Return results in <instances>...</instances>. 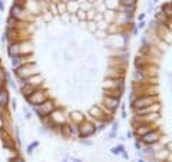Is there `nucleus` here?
Masks as SVG:
<instances>
[{
    "label": "nucleus",
    "instance_id": "nucleus-1",
    "mask_svg": "<svg viewBox=\"0 0 172 162\" xmlns=\"http://www.w3.org/2000/svg\"><path fill=\"white\" fill-rule=\"evenodd\" d=\"M53 109H55L53 103H52L50 100H44L43 103H40V108H36V112H38V115H39L40 118H44V116H47L49 113H52Z\"/></svg>",
    "mask_w": 172,
    "mask_h": 162
},
{
    "label": "nucleus",
    "instance_id": "nucleus-2",
    "mask_svg": "<svg viewBox=\"0 0 172 162\" xmlns=\"http://www.w3.org/2000/svg\"><path fill=\"white\" fill-rule=\"evenodd\" d=\"M27 100L32 103V105H40V103H43L44 100H46V96H44V93L43 92H35V93H32L30 96H27Z\"/></svg>",
    "mask_w": 172,
    "mask_h": 162
},
{
    "label": "nucleus",
    "instance_id": "nucleus-3",
    "mask_svg": "<svg viewBox=\"0 0 172 162\" xmlns=\"http://www.w3.org/2000/svg\"><path fill=\"white\" fill-rule=\"evenodd\" d=\"M96 131V128L90 123V122H82V125H81V128H79V132H81V135L82 136H89V135H92L93 132Z\"/></svg>",
    "mask_w": 172,
    "mask_h": 162
},
{
    "label": "nucleus",
    "instance_id": "nucleus-4",
    "mask_svg": "<svg viewBox=\"0 0 172 162\" xmlns=\"http://www.w3.org/2000/svg\"><path fill=\"white\" fill-rule=\"evenodd\" d=\"M154 102V98H139L136 102H135V108L136 109H141V108H148L151 106Z\"/></svg>",
    "mask_w": 172,
    "mask_h": 162
},
{
    "label": "nucleus",
    "instance_id": "nucleus-5",
    "mask_svg": "<svg viewBox=\"0 0 172 162\" xmlns=\"http://www.w3.org/2000/svg\"><path fill=\"white\" fill-rule=\"evenodd\" d=\"M158 133H155V132H149V133H145L143 136H142V142H145V144H148V145H151V144H155L156 141H158Z\"/></svg>",
    "mask_w": 172,
    "mask_h": 162
},
{
    "label": "nucleus",
    "instance_id": "nucleus-6",
    "mask_svg": "<svg viewBox=\"0 0 172 162\" xmlns=\"http://www.w3.org/2000/svg\"><path fill=\"white\" fill-rule=\"evenodd\" d=\"M35 92H36V86H33V85H29V83H27V85H25V86L22 87V93H23L26 98L30 96V95L35 93Z\"/></svg>",
    "mask_w": 172,
    "mask_h": 162
},
{
    "label": "nucleus",
    "instance_id": "nucleus-7",
    "mask_svg": "<svg viewBox=\"0 0 172 162\" xmlns=\"http://www.w3.org/2000/svg\"><path fill=\"white\" fill-rule=\"evenodd\" d=\"M106 106L111 109V111H115L116 108H118V99H115V98H112V96H109V98H106Z\"/></svg>",
    "mask_w": 172,
    "mask_h": 162
},
{
    "label": "nucleus",
    "instance_id": "nucleus-8",
    "mask_svg": "<svg viewBox=\"0 0 172 162\" xmlns=\"http://www.w3.org/2000/svg\"><path fill=\"white\" fill-rule=\"evenodd\" d=\"M90 115L95 116V118H98V119H102V118H103V113H102V111H100L98 106H95V108L90 109Z\"/></svg>",
    "mask_w": 172,
    "mask_h": 162
},
{
    "label": "nucleus",
    "instance_id": "nucleus-9",
    "mask_svg": "<svg viewBox=\"0 0 172 162\" xmlns=\"http://www.w3.org/2000/svg\"><path fill=\"white\" fill-rule=\"evenodd\" d=\"M9 53H10L12 56L19 55V53H20V44H12V46L9 47Z\"/></svg>",
    "mask_w": 172,
    "mask_h": 162
},
{
    "label": "nucleus",
    "instance_id": "nucleus-10",
    "mask_svg": "<svg viewBox=\"0 0 172 162\" xmlns=\"http://www.w3.org/2000/svg\"><path fill=\"white\" fill-rule=\"evenodd\" d=\"M7 99H9V96H7V92H0V106H6V103H7Z\"/></svg>",
    "mask_w": 172,
    "mask_h": 162
},
{
    "label": "nucleus",
    "instance_id": "nucleus-11",
    "mask_svg": "<svg viewBox=\"0 0 172 162\" xmlns=\"http://www.w3.org/2000/svg\"><path fill=\"white\" fill-rule=\"evenodd\" d=\"M125 151V148H124V145H118V146H115L113 149H112V154H115V155H118V154H121V152H124Z\"/></svg>",
    "mask_w": 172,
    "mask_h": 162
},
{
    "label": "nucleus",
    "instance_id": "nucleus-12",
    "mask_svg": "<svg viewBox=\"0 0 172 162\" xmlns=\"http://www.w3.org/2000/svg\"><path fill=\"white\" fill-rule=\"evenodd\" d=\"M135 1H136V0H121V3H122L124 6H126V7H133Z\"/></svg>",
    "mask_w": 172,
    "mask_h": 162
},
{
    "label": "nucleus",
    "instance_id": "nucleus-13",
    "mask_svg": "<svg viewBox=\"0 0 172 162\" xmlns=\"http://www.w3.org/2000/svg\"><path fill=\"white\" fill-rule=\"evenodd\" d=\"M38 145H39V142H33V144H30V145L27 146V152H29V154H32V152H33V149H35Z\"/></svg>",
    "mask_w": 172,
    "mask_h": 162
},
{
    "label": "nucleus",
    "instance_id": "nucleus-14",
    "mask_svg": "<svg viewBox=\"0 0 172 162\" xmlns=\"http://www.w3.org/2000/svg\"><path fill=\"white\" fill-rule=\"evenodd\" d=\"M164 10L167 12L165 14H168V16H171L172 12H171V3H168V4H164Z\"/></svg>",
    "mask_w": 172,
    "mask_h": 162
},
{
    "label": "nucleus",
    "instance_id": "nucleus-15",
    "mask_svg": "<svg viewBox=\"0 0 172 162\" xmlns=\"http://www.w3.org/2000/svg\"><path fill=\"white\" fill-rule=\"evenodd\" d=\"M4 79H6V72H3V69H0V85H3Z\"/></svg>",
    "mask_w": 172,
    "mask_h": 162
},
{
    "label": "nucleus",
    "instance_id": "nucleus-16",
    "mask_svg": "<svg viewBox=\"0 0 172 162\" xmlns=\"http://www.w3.org/2000/svg\"><path fill=\"white\" fill-rule=\"evenodd\" d=\"M156 20H159V22H164V13H162V12L156 14Z\"/></svg>",
    "mask_w": 172,
    "mask_h": 162
},
{
    "label": "nucleus",
    "instance_id": "nucleus-17",
    "mask_svg": "<svg viewBox=\"0 0 172 162\" xmlns=\"http://www.w3.org/2000/svg\"><path fill=\"white\" fill-rule=\"evenodd\" d=\"M25 115H26V118H27V119H30V118H32V115H30V112H27V109H25Z\"/></svg>",
    "mask_w": 172,
    "mask_h": 162
},
{
    "label": "nucleus",
    "instance_id": "nucleus-18",
    "mask_svg": "<svg viewBox=\"0 0 172 162\" xmlns=\"http://www.w3.org/2000/svg\"><path fill=\"white\" fill-rule=\"evenodd\" d=\"M10 162H23V159H20V158H14V159H10Z\"/></svg>",
    "mask_w": 172,
    "mask_h": 162
},
{
    "label": "nucleus",
    "instance_id": "nucleus-19",
    "mask_svg": "<svg viewBox=\"0 0 172 162\" xmlns=\"http://www.w3.org/2000/svg\"><path fill=\"white\" fill-rule=\"evenodd\" d=\"M79 17H81V19H83V17H85V14H83V12H79Z\"/></svg>",
    "mask_w": 172,
    "mask_h": 162
},
{
    "label": "nucleus",
    "instance_id": "nucleus-20",
    "mask_svg": "<svg viewBox=\"0 0 172 162\" xmlns=\"http://www.w3.org/2000/svg\"><path fill=\"white\" fill-rule=\"evenodd\" d=\"M143 26H145V22H141V23H139V27H141V29H142V27H143Z\"/></svg>",
    "mask_w": 172,
    "mask_h": 162
},
{
    "label": "nucleus",
    "instance_id": "nucleus-21",
    "mask_svg": "<svg viewBox=\"0 0 172 162\" xmlns=\"http://www.w3.org/2000/svg\"><path fill=\"white\" fill-rule=\"evenodd\" d=\"M0 10H3V3L0 1Z\"/></svg>",
    "mask_w": 172,
    "mask_h": 162
},
{
    "label": "nucleus",
    "instance_id": "nucleus-22",
    "mask_svg": "<svg viewBox=\"0 0 172 162\" xmlns=\"http://www.w3.org/2000/svg\"><path fill=\"white\" fill-rule=\"evenodd\" d=\"M139 162H143V159H139Z\"/></svg>",
    "mask_w": 172,
    "mask_h": 162
},
{
    "label": "nucleus",
    "instance_id": "nucleus-23",
    "mask_svg": "<svg viewBox=\"0 0 172 162\" xmlns=\"http://www.w3.org/2000/svg\"><path fill=\"white\" fill-rule=\"evenodd\" d=\"M63 162H65V161H63Z\"/></svg>",
    "mask_w": 172,
    "mask_h": 162
}]
</instances>
